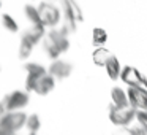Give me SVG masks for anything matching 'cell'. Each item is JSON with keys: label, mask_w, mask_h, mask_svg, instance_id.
Masks as SVG:
<instances>
[{"label": "cell", "mask_w": 147, "mask_h": 135, "mask_svg": "<svg viewBox=\"0 0 147 135\" xmlns=\"http://www.w3.org/2000/svg\"><path fill=\"white\" fill-rule=\"evenodd\" d=\"M60 7H62V13H63V30L67 35L73 33L76 30V22L82 21V10L79 8V5L74 0H60Z\"/></svg>", "instance_id": "1"}, {"label": "cell", "mask_w": 147, "mask_h": 135, "mask_svg": "<svg viewBox=\"0 0 147 135\" xmlns=\"http://www.w3.org/2000/svg\"><path fill=\"white\" fill-rule=\"evenodd\" d=\"M27 122V115L22 111H7L3 118H0L2 135H16L19 129H22Z\"/></svg>", "instance_id": "2"}, {"label": "cell", "mask_w": 147, "mask_h": 135, "mask_svg": "<svg viewBox=\"0 0 147 135\" xmlns=\"http://www.w3.org/2000/svg\"><path fill=\"white\" fill-rule=\"evenodd\" d=\"M136 118V108L133 106H117L112 103L109 106V119L112 124L119 125V127H127L131 124V121Z\"/></svg>", "instance_id": "3"}, {"label": "cell", "mask_w": 147, "mask_h": 135, "mask_svg": "<svg viewBox=\"0 0 147 135\" xmlns=\"http://www.w3.org/2000/svg\"><path fill=\"white\" fill-rule=\"evenodd\" d=\"M2 103L7 111H21L29 103V94L24 91H13L5 95Z\"/></svg>", "instance_id": "4"}, {"label": "cell", "mask_w": 147, "mask_h": 135, "mask_svg": "<svg viewBox=\"0 0 147 135\" xmlns=\"http://www.w3.org/2000/svg\"><path fill=\"white\" fill-rule=\"evenodd\" d=\"M120 80L130 87H144L147 89V78L134 67H123L120 73Z\"/></svg>", "instance_id": "5"}, {"label": "cell", "mask_w": 147, "mask_h": 135, "mask_svg": "<svg viewBox=\"0 0 147 135\" xmlns=\"http://www.w3.org/2000/svg\"><path fill=\"white\" fill-rule=\"evenodd\" d=\"M38 11H40V18H41V22L45 26H57L60 22V10L57 7H54L52 3H48V2H43L40 3L38 7Z\"/></svg>", "instance_id": "6"}, {"label": "cell", "mask_w": 147, "mask_h": 135, "mask_svg": "<svg viewBox=\"0 0 147 135\" xmlns=\"http://www.w3.org/2000/svg\"><path fill=\"white\" fill-rule=\"evenodd\" d=\"M127 94L130 105L133 108L147 111V89H144V87H130Z\"/></svg>", "instance_id": "7"}, {"label": "cell", "mask_w": 147, "mask_h": 135, "mask_svg": "<svg viewBox=\"0 0 147 135\" xmlns=\"http://www.w3.org/2000/svg\"><path fill=\"white\" fill-rule=\"evenodd\" d=\"M71 70H73V65H71L70 62L57 59V61H54L51 64V67H49V75L54 76L55 80H65L67 76H70Z\"/></svg>", "instance_id": "8"}, {"label": "cell", "mask_w": 147, "mask_h": 135, "mask_svg": "<svg viewBox=\"0 0 147 135\" xmlns=\"http://www.w3.org/2000/svg\"><path fill=\"white\" fill-rule=\"evenodd\" d=\"M54 86H55V78L46 73L45 76H41L38 80V83H36V86H35V92L38 94V95H48V94L54 89Z\"/></svg>", "instance_id": "9"}, {"label": "cell", "mask_w": 147, "mask_h": 135, "mask_svg": "<svg viewBox=\"0 0 147 135\" xmlns=\"http://www.w3.org/2000/svg\"><path fill=\"white\" fill-rule=\"evenodd\" d=\"M43 37H45V24H35L22 35V40H27L29 43H32L35 46L36 43H40V40Z\"/></svg>", "instance_id": "10"}, {"label": "cell", "mask_w": 147, "mask_h": 135, "mask_svg": "<svg viewBox=\"0 0 147 135\" xmlns=\"http://www.w3.org/2000/svg\"><path fill=\"white\" fill-rule=\"evenodd\" d=\"M49 37H51L52 40H54V43L60 48L62 52L68 51V48H70V42H68V35L63 32V30H51V32L48 33Z\"/></svg>", "instance_id": "11"}, {"label": "cell", "mask_w": 147, "mask_h": 135, "mask_svg": "<svg viewBox=\"0 0 147 135\" xmlns=\"http://www.w3.org/2000/svg\"><path fill=\"white\" fill-rule=\"evenodd\" d=\"M111 51L106 48H103V46H100V48H96L95 51H93L92 54V59H93V64L98 65V67H106V64H108V61L111 59Z\"/></svg>", "instance_id": "12"}, {"label": "cell", "mask_w": 147, "mask_h": 135, "mask_svg": "<svg viewBox=\"0 0 147 135\" xmlns=\"http://www.w3.org/2000/svg\"><path fill=\"white\" fill-rule=\"evenodd\" d=\"M106 73L111 80H117L120 78V73H122V67H120V62L115 56H111V59L108 61L106 64Z\"/></svg>", "instance_id": "13"}, {"label": "cell", "mask_w": 147, "mask_h": 135, "mask_svg": "<svg viewBox=\"0 0 147 135\" xmlns=\"http://www.w3.org/2000/svg\"><path fill=\"white\" fill-rule=\"evenodd\" d=\"M111 97L114 105L117 106H130V100H128V94L120 87H112L111 91Z\"/></svg>", "instance_id": "14"}, {"label": "cell", "mask_w": 147, "mask_h": 135, "mask_svg": "<svg viewBox=\"0 0 147 135\" xmlns=\"http://www.w3.org/2000/svg\"><path fill=\"white\" fill-rule=\"evenodd\" d=\"M43 46H45L46 54H48L49 57L52 59V61H57L62 51H60V48H59V46L55 45V43H54V40H52L49 35H46V38L43 40Z\"/></svg>", "instance_id": "15"}, {"label": "cell", "mask_w": 147, "mask_h": 135, "mask_svg": "<svg viewBox=\"0 0 147 135\" xmlns=\"http://www.w3.org/2000/svg\"><path fill=\"white\" fill-rule=\"evenodd\" d=\"M24 11H26V18L30 21V24H32V26H35V24H43L41 22V18H40L38 7H33V5H26Z\"/></svg>", "instance_id": "16"}, {"label": "cell", "mask_w": 147, "mask_h": 135, "mask_svg": "<svg viewBox=\"0 0 147 135\" xmlns=\"http://www.w3.org/2000/svg\"><path fill=\"white\" fill-rule=\"evenodd\" d=\"M106 42H108V33H106V30L100 29V27L93 29V32H92V43L93 45L100 48V46L105 45Z\"/></svg>", "instance_id": "17"}, {"label": "cell", "mask_w": 147, "mask_h": 135, "mask_svg": "<svg viewBox=\"0 0 147 135\" xmlns=\"http://www.w3.org/2000/svg\"><path fill=\"white\" fill-rule=\"evenodd\" d=\"M24 68H26V72L30 75H36V76H45L46 75V68L43 67V65L36 64V62H29V64L24 65Z\"/></svg>", "instance_id": "18"}, {"label": "cell", "mask_w": 147, "mask_h": 135, "mask_svg": "<svg viewBox=\"0 0 147 135\" xmlns=\"http://www.w3.org/2000/svg\"><path fill=\"white\" fill-rule=\"evenodd\" d=\"M2 24H3V27L8 30V32H11V33H16L18 30H19L18 22L14 21L13 16H10V14H3V16H2Z\"/></svg>", "instance_id": "19"}, {"label": "cell", "mask_w": 147, "mask_h": 135, "mask_svg": "<svg viewBox=\"0 0 147 135\" xmlns=\"http://www.w3.org/2000/svg\"><path fill=\"white\" fill-rule=\"evenodd\" d=\"M40 125H41V122H40V118L38 115H30L27 116V122H26V127L29 132H32V134H36L40 129Z\"/></svg>", "instance_id": "20"}, {"label": "cell", "mask_w": 147, "mask_h": 135, "mask_svg": "<svg viewBox=\"0 0 147 135\" xmlns=\"http://www.w3.org/2000/svg\"><path fill=\"white\" fill-rule=\"evenodd\" d=\"M32 49H33V45H32V43H29L27 40H22V38H21L19 51H18V54H19V57H21V59H27V57H30V54H32Z\"/></svg>", "instance_id": "21"}, {"label": "cell", "mask_w": 147, "mask_h": 135, "mask_svg": "<svg viewBox=\"0 0 147 135\" xmlns=\"http://www.w3.org/2000/svg\"><path fill=\"white\" fill-rule=\"evenodd\" d=\"M136 119L141 127H144L147 130V111L146 110H136Z\"/></svg>", "instance_id": "22"}, {"label": "cell", "mask_w": 147, "mask_h": 135, "mask_svg": "<svg viewBox=\"0 0 147 135\" xmlns=\"http://www.w3.org/2000/svg\"><path fill=\"white\" fill-rule=\"evenodd\" d=\"M112 135H134V134H133V130L128 129V127H120V129H117Z\"/></svg>", "instance_id": "23"}, {"label": "cell", "mask_w": 147, "mask_h": 135, "mask_svg": "<svg viewBox=\"0 0 147 135\" xmlns=\"http://www.w3.org/2000/svg\"><path fill=\"white\" fill-rule=\"evenodd\" d=\"M131 130H133L134 135H147V130L144 127H141V125H139V127H133Z\"/></svg>", "instance_id": "24"}, {"label": "cell", "mask_w": 147, "mask_h": 135, "mask_svg": "<svg viewBox=\"0 0 147 135\" xmlns=\"http://www.w3.org/2000/svg\"><path fill=\"white\" fill-rule=\"evenodd\" d=\"M7 115V110H5V106H3V103L0 102V118H3V116Z\"/></svg>", "instance_id": "25"}, {"label": "cell", "mask_w": 147, "mask_h": 135, "mask_svg": "<svg viewBox=\"0 0 147 135\" xmlns=\"http://www.w3.org/2000/svg\"><path fill=\"white\" fill-rule=\"evenodd\" d=\"M0 135H2V129H0Z\"/></svg>", "instance_id": "26"}, {"label": "cell", "mask_w": 147, "mask_h": 135, "mask_svg": "<svg viewBox=\"0 0 147 135\" xmlns=\"http://www.w3.org/2000/svg\"><path fill=\"white\" fill-rule=\"evenodd\" d=\"M0 7H2V3H0Z\"/></svg>", "instance_id": "27"}]
</instances>
